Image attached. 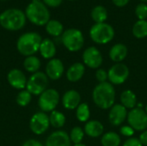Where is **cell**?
<instances>
[{"label":"cell","mask_w":147,"mask_h":146,"mask_svg":"<svg viewBox=\"0 0 147 146\" xmlns=\"http://www.w3.org/2000/svg\"><path fill=\"white\" fill-rule=\"evenodd\" d=\"M92 99L96 107L101 109H110L115 105V90L109 82L98 83L93 89Z\"/></svg>","instance_id":"6da1fadb"},{"label":"cell","mask_w":147,"mask_h":146,"mask_svg":"<svg viewBox=\"0 0 147 146\" xmlns=\"http://www.w3.org/2000/svg\"><path fill=\"white\" fill-rule=\"evenodd\" d=\"M27 19L34 25L46 26L50 21V12L41 0H32L25 9Z\"/></svg>","instance_id":"7a4b0ae2"},{"label":"cell","mask_w":147,"mask_h":146,"mask_svg":"<svg viewBox=\"0 0 147 146\" xmlns=\"http://www.w3.org/2000/svg\"><path fill=\"white\" fill-rule=\"evenodd\" d=\"M26 15L19 9H8L0 14V25L9 31L22 29L26 23Z\"/></svg>","instance_id":"3957f363"},{"label":"cell","mask_w":147,"mask_h":146,"mask_svg":"<svg viewBox=\"0 0 147 146\" xmlns=\"http://www.w3.org/2000/svg\"><path fill=\"white\" fill-rule=\"evenodd\" d=\"M42 39L35 32H28L22 34L17 40L16 47L18 52L24 56H32L39 51Z\"/></svg>","instance_id":"277c9868"},{"label":"cell","mask_w":147,"mask_h":146,"mask_svg":"<svg viewBox=\"0 0 147 146\" xmlns=\"http://www.w3.org/2000/svg\"><path fill=\"white\" fill-rule=\"evenodd\" d=\"M90 36L95 43L103 45L110 42L114 39L115 30L108 23H96L90 30Z\"/></svg>","instance_id":"5b68a950"},{"label":"cell","mask_w":147,"mask_h":146,"mask_svg":"<svg viewBox=\"0 0 147 146\" xmlns=\"http://www.w3.org/2000/svg\"><path fill=\"white\" fill-rule=\"evenodd\" d=\"M61 41L65 47L70 52H78L83 47L84 38L80 30L77 28H69L63 32Z\"/></svg>","instance_id":"8992f818"},{"label":"cell","mask_w":147,"mask_h":146,"mask_svg":"<svg viewBox=\"0 0 147 146\" xmlns=\"http://www.w3.org/2000/svg\"><path fill=\"white\" fill-rule=\"evenodd\" d=\"M48 77L47 74L37 71L34 73L27 82V90L33 95H41L47 88Z\"/></svg>","instance_id":"52a82bcc"},{"label":"cell","mask_w":147,"mask_h":146,"mask_svg":"<svg viewBox=\"0 0 147 146\" xmlns=\"http://www.w3.org/2000/svg\"><path fill=\"white\" fill-rule=\"evenodd\" d=\"M128 125L134 131H146L147 128V114L140 108H134L127 113Z\"/></svg>","instance_id":"ba28073f"},{"label":"cell","mask_w":147,"mask_h":146,"mask_svg":"<svg viewBox=\"0 0 147 146\" xmlns=\"http://www.w3.org/2000/svg\"><path fill=\"white\" fill-rule=\"evenodd\" d=\"M59 102V95L56 89H46L38 101L39 107L43 112H53Z\"/></svg>","instance_id":"9c48e42d"},{"label":"cell","mask_w":147,"mask_h":146,"mask_svg":"<svg viewBox=\"0 0 147 146\" xmlns=\"http://www.w3.org/2000/svg\"><path fill=\"white\" fill-rule=\"evenodd\" d=\"M129 76L128 67L122 63H116L108 71V79L113 85L124 83Z\"/></svg>","instance_id":"30bf717a"},{"label":"cell","mask_w":147,"mask_h":146,"mask_svg":"<svg viewBox=\"0 0 147 146\" xmlns=\"http://www.w3.org/2000/svg\"><path fill=\"white\" fill-rule=\"evenodd\" d=\"M50 125L49 117L43 112L36 113L34 114L30 120V129L36 134L40 135L47 132Z\"/></svg>","instance_id":"8fae6325"},{"label":"cell","mask_w":147,"mask_h":146,"mask_svg":"<svg viewBox=\"0 0 147 146\" xmlns=\"http://www.w3.org/2000/svg\"><path fill=\"white\" fill-rule=\"evenodd\" d=\"M84 64L91 69H99L102 64V56L101 52L95 46L86 48L83 53Z\"/></svg>","instance_id":"7c38bea8"},{"label":"cell","mask_w":147,"mask_h":146,"mask_svg":"<svg viewBox=\"0 0 147 146\" xmlns=\"http://www.w3.org/2000/svg\"><path fill=\"white\" fill-rule=\"evenodd\" d=\"M127 117V108L121 104H115L109 110V120L111 125L118 126L121 125Z\"/></svg>","instance_id":"4fadbf2b"},{"label":"cell","mask_w":147,"mask_h":146,"mask_svg":"<svg viewBox=\"0 0 147 146\" xmlns=\"http://www.w3.org/2000/svg\"><path fill=\"white\" fill-rule=\"evenodd\" d=\"M64 65L59 59H52L47 65L46 73L47 77L52 80L59 79L64 73Z\"/></svg>","instance_id":"5bb4252c"},{"label":"cell","mask_w":147,"mask_h":146,"mask_svg":"<svg viewBox=\"0 0 147 146\" xmlns=\"http://www.w3.org/2000/svg\"><path fill=\"white\" fill-rule=\"evenodd\" d=\"M46 146H71V139L65 131H56L47 138Z\"/></svg>","instance_id":"9a60e30c"},{"label":"cell","mask_w":147,"mask_h":146,"mask_svg":"<svg viewBox=\"0 0 147 146\" xmlns=\"http://www.w3.org/2000/svg\"><path fill=\"white\" fill-rule=\"evenodd\" d=\"M8 82L13 88L17 89H22L27 85L24 73L18 69H13L8 73Z\"/></svg>","instance_id":"2e32d148"},{"label":"cell","mask_w":147,"mask_h":146,"mask_svg":"<svg viewBox=\"0 0 147 146\" xmlns=\"http://www.w3.org/2000/svg\"><path fill=\"white\" fill-rule=\"evenodd\" d=\"M81 101L80 94L74 89H71L66 91L63 97H62V104L63 107L69 110L77 109V108L79 106Z\"/></svg>","instance_id":"e0dca14e"},{"label":"cell","mask_w":147,"mask_h":146,"mask_svg":"<svg viewBox=\"0 0 147 146\" xmlns=\"http://www.w3.org/2000/svg\"><path fill=\"white\" fill-rule=\"evenodd\" d=\"M127 56V47L122 44L118 43L114 45L109 51V58L115 63H121Z\"/></svg>","instance_id":"ac0fdd59"},{"label":"cell","mask_w":147,"mask_h":146,"mask_svg":"<svg viewBox=\"0 0 147 146\" xmlns=\"http://www.w3.org/2000/svg\"><path fill=\"white\" fill-rule=\"evenodd\" d=\"M85 67L82 63H75L71 65L66 72V77L70 82H78L84 75Z\"/></svg>","instance_id":"d6986e66"},{"label":"cell","mask_w":147,"mask_h":146,"mask_svg":"<svg viewBox=\"0 0 147 146\" xmlns=\"http://www.w3.org/2000/svg\"><path fill=\"white\" fill-rule=\"evenodd\" d=\"M84 133L90 138L100 137L104 131L103 125L98 120H90L84 126Z\"/></svg>","instance_id":"ffe728a7"},{"label":"cell","mask_w":147,"mask_h":146,"mask_svg":"<svg viewBox=\"0 0 147 146\" xmlns=\"http://www.w3.org/2000/svg\"><path fill=\"white\" fill-rule=\"evenodd\" d=\"M39 51L44 59H52L56 53V46L52 40L44 39L41 41Z\"/></svg>","instance_id":"44dd1931"},{"label":"cell","mask_w":147,"mask_h":146,"mask_svg":"<svg viewBox=\"0 0 147 146\" xmlns=\"http://www.w3.org/2000/svg\"><path fill=\"white\" fill-rule=\"evenodd\" d=\"M121 104L127 109H133L136 108L137 97L136 95L130 89L124 90L121 95Z\"/></svg>","instance_id":"7402d4cb"},{"label":"cell","mask_w":147,"mask_h":146,"mask_svg":"<svg viewBox=\"0 0 147 146\" xmlns=\"http://www.w3.org/2000/svg\"><path fill=\"white\" fill-rule=\"evenodd\" d=\"M102 146H119L121 144V137L115 132H108L101 139Z\"/></svg>","instance_id":"603a6c76"},{"label":"cell","mask_w":147,"mask_h":146,"mask_svg":"<svg viewBox=\"0 0 147 146\" xmlns=\"http://www.w3.org/2000/svg\"><path fill=\"white\" fill-rule=\"evenodd\" d=\"M90 15L92 20L96 23L105 22V21L108 18V11L105 7L102 5H97L91 10Z\"/></svg>","instance_id":"cb8c5ba5"},{"label":"cell","mask_w":147,"mask_h":146,"mask_svg":"<svg viewBox=\"0 0 147 146\" xmlns=\"http://www.w3.org/2000/svg\"><path fill=\"white\" fill-rule=\"evenodd\" d=\"M46 30L50 35L58 37L63 34L64 28L60 22L57 20H50L46 25Z\"/></svg>","instance_id":"d4e9b609"},{"label":"cell","mask_w":147,"mask_h":146,"mask_svg":"<svg viewBox=\"0 0 147 146\" xmlns=\"http://www.w3.org/2000/svg\"><path fill=\"white\" fill-rule=\"evenodd\" d=\"M133 34L138 39H143L147 36V21L139 20L133 27Z\"/></svg>","instance_id":"484cf974"},{"label":"cell","mask_w":147,"mask_h":146,"mask_svg":"<svg viewBox=\"0 0 147 146\" xmlns=\"http://www.w3.org/2000/svg\"><path fill=\"white\" fill-rule=\"evenodd\" d=\"M23 65H24V68L28 71L35 73L38 71V70L40 67V61L37 57L32 55V56H28L25 59Z\"/></svg>","instance_id":"4316f807"},{"label":"cell","mask_w":147,"mask_h":146,"mask_svg":"<svg viewBox=\"0 0 147 146\" xmlns=\"http://www.w3.org/2000/svg\"><path fill=\"white\" fill-rule=\"evenodd\" d=\"M49 120H50V125H52L53 127L59 128L65 125V116L61 112L53 110L49 116Z\"/></svg>","instance_id":"83f0119b"},{"label":"cell","mask_w":147,"mask_h":146,"mask_svg":"<svg viewBox=\"0 0 147 146\" xmlns=\"http://www.w3.org/2000/svg\"><path fill=\"white\" fill-rule=\"evenodd\" d=\"M76 116H77V119L80 122H86L90 119V116L89 105L85 102L80 103L79 106L77 108Z\"/></svg>","instance_id":"f1b7e54d"},{"label":"cell","mask_w":147,"mask_h":146,"mask_svg":"<svg viewBox=\"0 0 147 146\" xmlns=\"http://www.w3.org/2000/svg\"><path fill=\"white\" fill-rule=\"evenodd\" d=\"M69 137H70L71 142H72L74 145L81 144L84 137V131L79 126H75L71 129Z\"/></svg>","instance_id":"f546056e"},{"label":"cell","mask_w":147,"mask_h":146,"mask_svg":"<svg viewBox=\"0 0 147 146\" xmlns=\"http://www.w3.org/2000/svg\"><path fill=\"white\" fill-rule=\"evenodd\" d=\"M31 94L28 90L21 91L16 97V102L21 107H26L31 102Z\"/></svg>","instance_id":"4dcf8cb0"},{"label":"cell","mask_w":147,"mask_h":146,"mask_svg":"<svg viewBox=\"0 0 147 146\" xmlns=\"http://www.w3.org/2000/svg\"><path fill=\"white\" fill-rule=\"evenodd\" d=\"M135 14L139 20H146L147 18V5L145 3H141L137 5L135 9Z\"/></svg>","instance_id":"1f68e13d"},{"label":"cell","mask_w":147,"mask_h":146,"mask_svg":"<svg viewBox=\"0 0 147 146\" xmlns=\"http://www.w3.org/2000/svg\"><path fill=\"white\" fill-rule=\"evenodd\" d=\"M96 78L99 82V83H105L108 79V72L104 69H98L96 71Z\"/></svg>","instance_id":"d6a6232c"},{"label":"cell","mask_w":147,"mask_h":146,"mask_svg":"<svg viewBox=\"0 0 147 146\" xmlns=\"http://www.w3.org/2000/svg\"><path fill=\"white\" fill-rule=\"evenodd\" d=\"M120 133L125 137L132 138L134 134V130L130 126H123L120 128Z\"/></svg>","instance_id":"836d02e7"},{"label":"cell","mask_w":147,"mask_h":146,"mask_svg":"<svg viewBox=\"0 0 147 146\" xmlns=\"http://www.w3.org/2000/svg\"><path fill=\"white\" fill-rule=\"evenodd\" d=\"M122 146H143L139 139L136 138H129L127 139Z\"/></svg>","instance_id":"e575fe53"},{"label":"cell","mask_w":147,"mask_h":146,"mask_svg":"<svg viewBox=\"0 0 147 146\" xmlns=\"http://www.w3.org/2000/svg\"><path fill=\"white\" fill-rule=\"evenodd\" d=\"M42 2L44 3V4L47 7H52V8H56V7H59L63 0H42Z\"/></svg>","instance_id":"d590c367"},{"label":"cell","mask_w":147,"mask_h":146,"mask_svg":"<svg viewBox=\"0 0 147 146\" xmlns=\"http://www.w3.org/2000/svg\"><path fill=\"white\" fill-rule=\"evenodd\" d=\"M22 146H44L40 142L37 141V140H34V139H29V140H27Z\"/></svg>","instance_id":"8d00e7d4"},{"label":"cell","mask_w":147,"mask_h":146,"mask_svg":"<svg viewBox=\"0 0 147 146\" xmlns=\"http://www.w3.org/2000/svg\"><path fill=\"white\" fill-rule=\"evenodd\" d=\"M140 143L142 144V145L147 146V130L144 131L140 135V138H139Z\"/></svg>","instance_id":"74e56055"},{"label":"cell","mask_w":147,"mask_h":146,"mask_svg":"<svg viewBox=\"0 0 147 146\" xmlns=\"http://www.w3.org/2000/svg\"><path fill=\"white\" fill-rule=\"evenodd\" d=\"M112 1H113L114 4L116 5L117 7H124L129 2V0H112Z\"/></svg>","instance_id":"f35d334b"},{"label":"cell","mask_w":147,"mask_h":146,"mask_svg":"<svg viewBox=\"0 0 147 146\" xmlns=\"http://www.w3.org/2000/svg\"><path fill=\"white\" fill-rule=\"evenodd\" d=\"M73 146H86V145L81 143V144H78V145H73Z\"/></svg>","instance_id":"ab89813d"},{"label":"cell","mask_w":147,"mask_h":146,"mask_svg":"<svg viewBox=\"0 0 147 146\" xmlns=\"http://www.w3.org/2000/svg\"><path fill=\"white\" fill-rule=\"evenodd\" d=\"M141 2H143V3H147V0H140Z\"/></svg>","instance_id":"60d3db41"},{"label":"cell","mask_w":147,"mask_h":146,"mask_svg":"<svg viewBox=\"0 0 147 146\" xmlns=\"http://www.w3.org/2000/svg\"><path fill=\"white\" fill-rule=\"evenodd\" d=\"M145 111H146V114H147V105H146V110H145Z\"/></svg>","instance_id":"b9f144b4"},{"label":"cell","mask_w":147,"mask_h":146,"mask_svg":"<svg viewBox=\"0 0 147 146\" xmlns=\"http://www.w3.org/2000/svg\"><path fill=\"white\" fill-rule=\"evenodd\" d=\"M68 1H74V0H68Z\"/></svg>","instance_id":"7bdbcfd3"},{"label":"cell","mask_w":147,"mask_h":146,"mask_svg":"<svg viewBox=\"0 0 147 146\" xmlns=\"http://www.w3.org/2000/svg\"><path fill=\"white\" fill-rule=\"evenodd\" d=\"M2 1H5V0H2Z\"/></svg>","instance_id":"ee69618b"}]
</instances>
